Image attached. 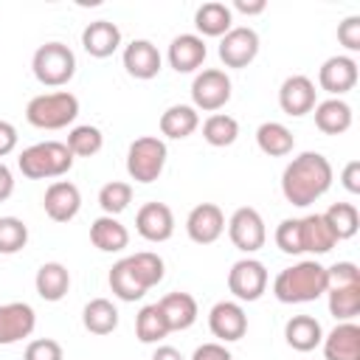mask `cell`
I'll return each mask as SVG.
<instances>
[{"label":"cell","instance_id":"cell-50","mask_svg":"<svg viewBox=\"0 0 360 360\" xmlns=\"http://www.w3.org/2000/svg\"><path fill=\"white\" fill-rule=\"evenodd\" d=\"M152 360H186L174 346H158L155 352H152Z\"/></svg>","mask_w":360,"mask_h":360},{"label":"cell","instance_id":"cell-12","mask_svg":"<svg viewBox=\"0 0 360 360\" xmlns=\"http://www.w3.org/2000/svg\"><path fill=\"white\" fill-rule=\"evenodd\" d=\"M186 233L194 245H211L225 233V214L217 202H200L186 217Z\"/></svg>","mask_w":360,"mask_h":360},{"label":"cell","instance_id":"cell-22","mask_svg":"<svg viewBox=\"0 0 360 360\" xmlns=\"http://www.w3.org/2000/svg\"><path fill=\"white\" fill-rule=\"evenodd\" d=\"M298 233H301V253H315V256H323L329 253L338 239L332 236L323 214H307V217H298Z\"/></svg>","mask_w":360,"mask_h":360},{"label":"cell","instance_id":"cell-40","mask_svg":"<svg viewBox=\"0 0 360 360\" xmlns=\"http://www.w3.org/2000/svg\"><path fill=\"white\" fill-rule=\"evenodd\" d=\"M28 245V225L20 217H0V253L11 256Z\"/></svg>","mask_w":360,"mask_h":360},{"label":"cell","instance_id":"cell-28","mask_svg":"<svg viewBox=\"0 0 360 360\" xmlns=\"http://www.w3.org/2000/svg\"><path fill=\"white\" fill-rule=\"evenodd\" d=\"M194 25H197L200 37H225L233 28V11H231V6H225L219 0L202 3L194 11Z\"/></svg>","mask_w":360,"mask_h":360},{"label":"cell","instance_id":"cell-16","mask_svg":"<svg viewBox=\"0 0 360 360\" xmlns=\"http://www.w3.org/2000/svg\"><path fill=\"white\" fill-rule=\"evenodd\" d=\"M318 84L332 98H340L343 93L354 90V84H357V62L352 56H346V53L329 56L318 70Z\"/></svg>","mask_w":360,"mask_h":360},{"label":"cell","instance_id":"cell-29","mask_svg":"<svg viewBox=\"0 0 360 360\" xmlns=\"http://www.w3.org/2000/svg\"><path fill=\"white\" fill-rule=\"evenodd\" d=\"M197 127H200V112L191 104H172L160 115V135H166L172 141L188 138Z\"/></svg>","mask_w":360,"mask_h":360},{"label":"cell","instance_id":"cell-47","mask_svg":"<svg viewBox=\"0 0 360 360\" xmlns=\"http://www.w3.org/2000/svg\"><path fill=\"white\" fill-rule=\"evenodd\" d=\"M17 141H20L17 127H14L11 121H3V118H0V158L11 155V152L17 149Z\"/></svg>","mask_w":360,"mask_h":360},{"label":"cell","instance_id":"cell-39","mask_svg":"<svg viewBox=\"0 0 360 360\" xmlns=\"http://www.w3.org/2000/svg\"><path fill=\"white\" fill-rule=\"evenodd\" d=\"M129 202H132V186L124 180H110L98 191V205L107 217H118L121 211L129 208Z\"/></svg>","mask_w":360,"mask_h":360},{"label":"cell","instance_id":"cell-18","mask_svg":"<svg viewBox=\"0 0 360 360\" xmlns=\"http://www.w3.org/2000/svg\"><path fill=\"white\" fill-rule=\"evenodd\" d=\"M135 231L146 242H166L174 233V214L166 202H143L135 214Z\"/></svg>","mask_w":360,"mask_h":360},{"label":"cell","instance_id":"cell-33","mask_svg":"<svg viewBox=\"0 0 360 360\" xmlns=\"http://www.w3.org/2000/svg\"><path fill=\"white\" fill-rule=\"evenodd\" d=\"M107 284H110L112 295H115V298H121V301H141V298L146 295V290H143V287H141V281L135 278V273H132V267H129L127 256H124V259H118V262L110 267Z\"/></svg>","mask_w":360,"mask_h":360},{"label":"cell","instance_id":"cell-13","mask_svg":"<svg viewBox=\"0 0 360 360\" xmlns=\"http://www.w3.org/2000/svg\"><path fill=\"white\" fill-rule=\"evenodd\" d=\"M315 82L304 73H292L281 82L278 87V107L292 115V118H301L307 112H312V107L318 104V96H315Z\"/></svg>","mask_w":360,"mask_h":360},{"label":"cell","instance_id":"cell-34","mask_svg":"<svg viewBox=\"0 0 360 360\" xmlns=\"http://www.w3.org/2000/svg\"><path fill=\"white\" fill-rule=\"evenodd\" d=\"M239 138V121L228 112H211L205 121H202V141L208 146H231L233 141Z\"/></svg>","mask_w":360,"mask_h":360},{"label":"cell","instance_id":"cell-49","mask_svg":"<svg viewBox=\"0 0 360 360\" xmlns=\"http://www.w3.org/2000/svg\"><path fill=\"white\" fill-rule=\"evenodd\" d=\"M233 8H236L239 14H248V17H250V14H262V11L267 8V3H264V0H233ZM233 8H231V11H233Z\"/></svg>","mask_w":360,"mask_h":360},{"label":"cell","instance_id":"cell-11","mask_svg":"<svg viewBox=\"0 0 360 360\" xmlns=\"http://www.w3.org/2000/svg\"><path fill=\"white\" fill-rule=\"evenodd\" d=\"M208 329L217 338V343H233L242 340L248 332V315L239 301H217L208 312Z\"/></svg>","mask_w":360,"mask_h":360},{"label":"cell","instance_id":"cell-3","mask_svg":"<svg viewBox=\"0 0 360 360\" xmlns=\"http://www.w3.org/2000/svg\"><path fill=\"white\" fill-rule=\"evenodd\" d=\"M73 160L76 158L70 155L65 141H39L20 152L17 169L28 180H51V177L68 174L73 169Z\"/></svg>","mask_w":360,"mask_h":360},{"label":"cell","instance_id":"cell-45","mask_svg":"<svg viewBox=\"0 0 360 360\" xmlns=\"http://www.w3.org/2000/svg\"><path fill=\"white\" fill-rule=\"evenodd\" d=\"M191 360H233V354L225 349V343L211 340V343L197 346V349H194V354H191Z\"/></svg>","mask_w":360,"mask_h":360},{"label":"cell","instance_id":"cell-24","mask_svg":"<svg viewBox=\"0 0 360 360\" xmlns=\"http://www.w3.org/2000/svg\"><path fill=\"white\" fill-rule=\"evenodd\" d=\"M34 287H37V295L42 301H62L70 290V270L62 264V262H45L37 276H34Z\"/></svg>","mask_w":360,"mask_h":360},{"label":"cell","instance_id":"cell-44","mask_svg":"<svg viewBox=\"0 0 360 360\" xmlns=\"http://www.w3.org/2000/svg\"><path fill=\"white\" fill-rule=\"evenodd\" d=\"M338 42L346 51H360V17L352 14L343 22H338Z\"/></svg>","mask_w":360,"mask_h":360},{"label":"cell","instance_id":"cell-19","mask_svg":"<svg viewBox=\"0 0 360 360\" xmlns=\"http://www.w3.org/2000/svg\"><path fill=\"white\" fill-rule=\"evenodd\" d=\"M205 56H208V48L200 34H177L166 51L169 68L177 73H194L205 62Z\"/></svg>","mask_w":360,"mask_h":360},{"label":"cell","instance_id":"cell-21","mask_svg":"<svg viewBox=\"0 0 360 360\" xmlns=\"http://www.w3.org/2000/svg\"><path fill=\"white\" fill-rule=\"evenodd\" d=\"M82 48L93 59H107L121 48V28L110 20H93L82 31Z\"/></svg>","mask_w":360,"mask_h":360},{"label":"cell","instance_id":"cell-9","mask_svg":"<svg viewBox=\"0 0 360 360\" xmlns=\"http://www.w3.org/2000/svg\"><path fill=\"white\" fill-rule=\"evenodd\" d=\"M225 225H228V236H231L233 248L242 250L245 256L262 250L264 242H267L264 219H262V214H259L253 205H242V208H236Z\"/></svg>","mask_w":360,"mask_h":360},{"label":"cell","instance_id":"cell-1","mask_svg":"<svg viewBox=\"0 0 360 360\" xmlns=\"http://www.w3.org/2000/svg\"><path fill=\"white\" fill-rule=\"evenodd\" d=\"M332 177V163L321 152H301L281 172V194L290 205L307 208L329 191Z\"/></svg>","mask_w":360,"mask_h":360},{"label":"cell","instance_id":"cell-41","mask_svg":"<svg viewBox=\"0 0 360 360\" xmlns=\"http://www.w3.org/2000/svg\"><path fill=\"white\" fill-rule=\"evenodd\" d=\"M276 245L281 253H290V256H298L301 253V233H298V217H287L278 222L276 228Z\"/></svg>","mask_w":360,"mask_h":360},{"label":"cell","instance_id":"cell-10","mask_svg":"<svg viewBox=\"0 0 360 360\" xmlns=\"http://www.w3.org/2000/svg\"><path fill=\"white\" fill-rule=\"evenodd\" d=\"M217 53H219L225 68L242 70L259 56V34L253 28H248V25H233L225 37H219Z\"/></svg>","mask_w":360,"mask_h":360},{"label":"cell","instance_id":"cell-46","mask_svg":"<svg viewBox=\"0 0 360 360\" xmlns=\"http://www.w3.org/2000/svg\"><path fill=\"white\" fill-rule=\"evenodd\" d=\"M340 186L349 194H360V160H349L340 172Z\"/></svg>","mask_w":360,"mask_h":360},{"label":"cell","instance_id":"cell-30","mask_svg":"<svg viewBox=\"0 0 360 360\" xmlns=\"http://www.w3.org/2000/svg\"><path fill=\"white\" fill-rule=\"evenodd\" d=\"M82 323L90 335H110L118 329V307L110 298H90L82 309Z\"/></svg>","mask_w":360,"mask_h":360},{"label":"cell","instance_id":"cell-42","mask_svg":"<svg viewBox=\"0 0 360 360\" xmlns=\"http://www.w3.org/2000/svg\"><path fill=\"white\" fill-rule=\"evenodd\" d=\"M22 360H65V352H62V343L53 340V338H37L25 346L22 352Z\"/></svg>","mask_w":360,"mask_h":360},{"label":"cell","instance_id":"cell-23","mask_svg":"<svg viewBox=\"0 0 360 360\" xmlns=\"http://www.w3.org/2000/svg\"><path fill=\"white\" fill-rule=\"evenodd\" d=\"M166 323H169V332H183L188 326H194L200 309H197V301L191 292H166L160 301H158Z\"/></svg>","mask_w":360,"mask_h":360},{"label":"cell","instance_id":"cell-48","mask_svg":"<svg viewBox=\"0 0 360 360\" xmlns=\"http://www.w3.org/2000/svg\"><path fill=\"white\" fill-rule=\"evenodd\" d=\"M11 194H14V174H11V169L0 160V202H6Z\"/></svg>","mask_w":360,"mask_h":360},{"label":"cell","instance_id":"cell-27","mask_svg":"<svg viewBox=\"0 0 360 360\" xmlns=\"http://www.w3.org/2000/svg\"><path fill=\"white\" fill-rule=\"evenodd\" d=\"M90 242L101 250V253H118L129 245V231L127 225H121L118 217H107L101 214L98 219H93L90 225Z\"/></svg>","mask_w":360,"mask_h":360},{"label":"cell","instance_id":"cell-43","mask_svg":"<svg viewBox=\"0 0 360 360\" xmlns=\"http://www.w3.org/2000/svg\"><path fill=\"white\" fill-rule=\"evenodd\" d=\"M326 276H329V287L360 284V267L354 262H335L332 267H326Z\"/></svg>","mask_w":360,"mask_h":360},{"label":"cell","instance_id":"cell-5","mask_svg":"<svg viewBox=\"0 0 360 360\" xmlns=\"http://www.w3.org/2000/svg\"><path fill=\"white\" fill-rule=\"evenodd\" d=\"M34 79L45 87H65L76 76V53L65 42H45L31 56Z\"/></svg>","mask_w":360,"mask_h":360},{"label":"cell","instance_id":"cell-7","mask_svg":"<svg viewBox=\"0 0 360 360\" xmlns=\"http://www.w3.org/2000/svg\"><path fill=\"white\" fill-rule=\"evenodd\" d=\"M233 84L222 68H205L191 82V107L200 112H217L231 101Z\"/></svg>","mask_w":360,"mask_h":360},{"label":"cell","instance_id":"cell-32","mask_svg":"<svg viewBox=\"0 0 360 360\" xmlns=\"http://www.w3.org/2000/svg\"><path fill=\"white\" fill-rule=\"evenodd\" d=\"M326 304L329 315L340 321H354L360 315V284H340V287H326Z\"/></svg>","mask_w":360,"mask_h":360},{"label":"cell","instance_id":"cell-26","mask_svg":"<svg viewBox=\"0 0 360 360\" xmlns=\"http://www.w3.org/2000/svg\"><path fill=\"white\" fill-rule=\"evenodd\" d=\"M312 115H315V127L323 132V135H343L349 127H352V107L343 101V98H326V101H318L312 107Z\"/></svg>","mask_w":360,"mask_h":360},{"label":"cell","instance_id":"cell-31","mask_svg":"<svg viewBox=\"0 0 360 360\" xmlns=\"http://www.w3.org/2000/svg\"><path fill=\"white\" fill-rule=\"evenodd\" d=\"M256 143L270 158H287L295 146V138H292L290 127H284L281 121H264L256 129Z\"/></svg>","mask_w":360,"mask_h":360},{"label":"cell","instance_id":"cell-37","mask_svg":"<svg viewBox=\"0 0 360 360\" xmlns=\"http://www.w3.org/2000/svg\"><path fill=\"white\" fill-rule=\"evenodd\" d=\"M135 335L141 343H160L169 335V323L158 304H146L135 315Z\"/></svg>","mask_w":360,"mask_h":360},{"label":"cell","instance_id":"cell-36","mask_svg":"<svg viewBox=\"0 0 360 360\" xmlns=\"http://www.w3.org/2000/svg\"><path fill=\"white\" fill-rule=\"evenodd\" d=\"M127 262H129L135 278L141 281V287H143L146 292H149L155 284H160L163 276H166V264H163V259H160L158 253H152V250H138V253L127 256Z\"/></svg>","mask_w":360,"mask_h":360},{"label":"cell","instance_id":"cell-17","mask_svg":"<svg viewBox=\"0 0 360 360\" xmlns=\"http://www.w3.org/2000/svg\"><path fill=\"white\" fill-rule=\"evenodd\" d=\"M42 208L53 222H70L82 208V191L70 180H53L45 188Z\"/></svg>","mask_w":360,"mask_h":360},{"label":"cell","instance_id":"cell-15","mask_svg":"<svg viewBox=\"0 0 360 360\" xmlns=\"http://www.w3.org/2000/svg\"><path fill=\"white\" fill-rule=\"evenodd\" d=\"M121 62H124V70L132 79H141V82L155 79L163 68V56H160L158 45L149 42V39H132L129 45H124Z\"/></svg>","mask_w":360,"mask_h":360},{"label":"cell","instance_id":"cell-14","mask_svg":"<svg viewBox=\"0 0 360 360\" xmlns=\"http://www.w3.org/2000/svg\"><path fill=\"white\" fill-rule=\"evenodd\" d=\"M34 326H37V312L31 304L25 301L0 304V346H11L31 338Z\"/></svg>","mask_w":360,"mask_h":360},{"label":"cell","instance_id":"cell-2","mask_svg":"<svg viewBox=\"0 0 360 360\" xmlns=\"http://www.w3.org/2000/svg\"><path fill=\"white\" fill-rule=\"evenodd\" d=\"M326 287H329L326 267L315 259L295 262L273 278V295L281 304H309V301L326 295Z\"/></svg>","mask_w":360,"mask_h":360},{"label":"cell","instance_id":"cell-35","mask_svg":"<svg viewBox=\"0 0 360 360\" xmlns=\"http://www.w3.org/2000/svg\"><path fill=\"white\" fill-rule=\"evenodd\" d=\"M323 219H326V225L338 242L352 239L360 228V214H357V205H352V202H332L323 211Z\"/></svg>","mask_w":360,"mask_h":360},{"label":"cell","instance_id":"cell-38","mask_svg":"<svg viewBox=\"0 0 360 360\" xmlns=\"http://www.w3.org/2000/svg\"><path fill=\"white\" fill-rule=\"evenodd\" d=\"M65 146L70 149L73 158H93L104 146V132L98 127H93V124H79V127H73L68 132Z\"/></svg>","mask_w":360,"mask_h":360},{"label":"cell","instance_id":"cell-20","mask_svg":"<svg viewBox=\"0 0 360 360\" xmlns=\"http://www.w3.org/2000/svg\"><path fill=\"white\" fill-rule=\"evenodd\" d=\"M323 360H360V326L354 321H340L321 340Z\"/></svg>","mask_w":360,"mask_h":360},{"label":"cell","instance_id":"cell-4","mask_svg":"<svg viewBox=\"0 0 360 360\" xmlns=\"http://www.w3.org/2000/svg\"><path fill=\"white\" fill-rule=\"evenodd\" d=\"M79 115V98L70 90L39 93L25 104V121L37 129H65Z\"/></svg>","mask_w":360,"mask_h":360},{"label":"cell","instance_id":"cell-6","mask_svg":"<svg viewBox=\"0 0 360 360\" xmlns=\"http://www.w3.org/2000/svg\"><path fill=\"white\" fill-rule=\"evenodd\" d=\"M166 141L158 135H141L127 149V174L135 183H155L166 169Z\"/></svg>","mask_w":360,"mask_h":360},{"label":"cell","instance_id":"cell-25","mask_svg":"<svg viewBox=\"0 0 360 360\" xmlns=\"http://www.w3.org/2000/svg\"><path fill=\"white\" fill-rule=\"evenodd\" d=\"M284 340L290 349L295 352H312L321 346L323 340V326L318 318L312 315H292L287 323H284Z\"/></svg>","mask_w":360,"mask_h":360},{"label":"cell","instance_id":"cell-8","mask_svg":"<svg viewBox=\"0 0 360 360\" xmlns=\"http://www.w3.org/2000/svg\"><path fill=\"white\" fill-rule=\"evenodd\" d=\"M267 281H270L267 267L253 256H245V259L233 262L231 270H228V290L239 304L242 301H248V304L259 301L267 290Z\"/></svg>","mask_w":360,"mask_h":360}]
</instances>
